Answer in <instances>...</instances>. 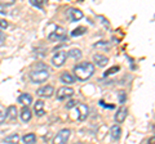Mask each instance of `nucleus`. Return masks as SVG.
I'll use <instances>...</instances> for the list:
<instances>
[{"mask_svg":"<svg viewBox=\"0 0 155 144\" xmlns=\"http://www.w3.org/2000/svg\"><path fill=\"white\" fill-rule=\"evenodd\" d=\"M74 74L78 80L85 81V80L91 79L92 75L94 74V66L89 63V62H83V63L76 64L74 67Z\"/></svg>","mask_w":155,"mask_h":144,"instance_id":"nucleus-1","label":"nucleus"},{"mask_svg":"<svg viewBox=\"0 0 155 144\" xmlns=\"http://www.w3.org/2000/svg\"><path fill=\"white\" fill-rule=\"evenodd\" d=\"M49 77V68L48 66L43 64V63H39L34 67V70L30 72V79L32 83H36V84H41V83H45Z\"/></svg>","mask_w":155,"mask_h":144,"instance_id":"nucleus-2","label":"nucleus"},{"mask_svg":"<svg viewBox=\"0 0 155 144\" xmlns=\"http://www.w3.org/2000/svg\"><path fill=\"white\" fill-rule=\"evenodd\" d=\"M71 135L70 129H62L57 133V135L53 138V144H67Z\"/></svg>","mask_w":155,"mask_h":144,"instance_id":"nucleus-3","label":"nucleus"},{"mask_svg":"<svg viewBox=\"0 0 155 144\" xmlns=\"http://www.w3.org/2000/svg\"><path fill=\"white\" fill-rule=\"evenodd\" d=\"M62 39H65V28L61 26H57L54 28V31L49 32V35H48V40L51 41H58Z\"/></svg>","mask_w":155,"mask_h":144,"instance_id":"nucleus-4","label":"nucleus"},{"mask_svg":"<svg viewBox=\"0 0 155 144\" xmlns=\"http://www.w3.org/2000/svg\"><path fill=\"white\" fill-rule=\"evenodd\" d=\"M88 113H89L88 105L81 104V103L76 104V118L79 120V121H84V120L88 117Z\"/></svg>","mask_w":155,"mask_h":144,"instance_id":"nucleus-5","label":"nucleus"},{"mask_svg":"<svg viewBox=\"0 0 155 144\" xmlns=\"http://www.w3.org/2000/svg\"><path fill=\"white\" fill-rule=\"evenodd\" d=\"M74 95V89L69 88V86H62L57 90V99L58 100H64L66 98H71Z\"/></svg>","mask_w":155,"mask_h":144,"instance_id":"nucleus-6","label":"nucleus"},{"mask_svg":"<svg viewBox=\"0 0 155 144\" xmlns=\"http://www.w3.org/2000/svg\"><path fill=\"white\" fill-rule=\"evenodd\" d=\"M66 59H67V53L66 52H57L52 58V63L56 67H61V66L65 64Z\"/></svg>","mask_w":155,"mask_h":144,"instance_id":"nucleus-7","label":"nucleus"},{"mask_svg":"<svg viewBox=\"0 0 155 144\" xmlns=\"http://www.w3.org/2000/svg\"><path fill=\"white\" fill-rule=\"evenodd\" d=\"M53 93H54V88L51 85H47V86H41L40 89L36 90V94L39 95V97H44V98H49L53 95Z\"/></svg>","mask_w":155,"mask_h":144,"instance_id":"nucleus-8","label":"nucleus"},{"mask_svg":"<svg viewBox=\"0 0 155 144\" xmlns=\"http://www.w3.org/2000/svg\"><path fill=\"white\" fill-rule=\"evenodd\" d=\"M69 16H70V20L74 21V22H78L83 18V12L80 9H76V8H71L69 11Z\"/></svg>","mask_w":155,"mask_h":144,"instance_id":"nucleus-9","label":"nucleus"},{"mask_svg":"<svg viewBox=\"0 0 155 144\" xmlns=\"http://www.w3.org/2000/svg\"><path fill=\"white\" fill-rule=\"evenodd\" d=\"M127 114H128V109L127 108H125V107L119 108V111L116 112V114H115V121L118 124L124 122V120L127 118Z\"/></svg>","mask_w":155,"mask_h":144,"instance_id":"nucleus-10","label":"nucleus"},{"mask_svg":"<svg viewBox=\"0 0 155 144\" xmlns=\"http://www.w3.org/2000/svg\"><path fill=\"white\" fill-rule=\"evenodd\" d=\"M34 111H35L38 117H41L45 114V109H44V102L43 100H36V103L34 104Z\"/></svg>","mask_w":155,"mask_h":144,"instance_id":"nucleus-11","label":"nucleus"},{"mask_svg":"<svg viewBox=\"0 0 155 144\" xmlns=\"http://www.w3.org/2000/svg\"><path fill=\"white\" fill-rule=\"evenodd\" d=\"M93 61H94V63L97 66H100V67H105L106 64L109 63V58L107 57H105L102 54H94L93 55Z\"/></svg>","mask_w":155,"mask_h":144,"instance_id":"nucleus-12","label":"nucleus"},{"mask_svg":"<svg viewBox=\"0 0 155 144\" xmlns=\"http://www.w3.org/2000/svg\"><path fill=\"white\" fill-rule=\"evenodd\" d=\"M18 103L19 104H23V107H28V104L32 103V97L27 93H23L18 97Z\"/></svg>","mask_w":155,"mask_h":144,"instance_id":"nucleus-13","label":"nucleus"},{"mask_svg":"<svg viewBox=\"0 0 155 144\" xmlns=\"http://www.w3.org/2000/svg\"><path fill=\"white\" fill-rule=\"evenodd\" d=\"M21 120L23 122H28L31 120V117H32V114H31V111H30V108L28 107H22V109H21Z\"/></svg>","mask_w":155,"mask_h":144,"instance_id":"nucleus-14","label":"nucleus"},{"mask_svg":"<svg viewBox=\"0 0 155 144\" xmlns=\"http://www.w3.org/2000/svg\"><path fill=\"white\" fill-rule=\"evenodd\" d=\"M17 116H18V114H17V108H16V105H11V107H8L7 113H5V118L13 121V120L17 118Z\"/></svg>","mask_w":155,"mask_h":144,"instance_id":"nucleus-15","label":"nucleus"},{"mask_svg":"<svg viewBox=\"0 0 155 144\" xmlns=\"http://www.w3.org/2000/svg\"><path fill=\"white\" fill-rule=\"evenodd\" d=\"M110 134H111V138L118 140L120 135H122V129H120L119 125H114V126H111V129H110Z\"/></svg>","mask_w":155,"mask_h":144,"instance_id":"nucleus-16","label":"nucleus"},{"mask_svg":"<svg viewBox=\"0 0 155 144\" xmlns=\"http://www.w3.org/2000/svg\"><path fill=\"white\" fill-rule=\"evenodd\" d=\"M61 81L64 84H72L75 81V77L69 72H62L61 74Z\"/></svg>","mask_w":155,"mask_h":144,"instance_id":"nucleus-17","label":"nucleus"},{"mask_svg":"<svg viewBox=\"0 0 155 144\" xmlns=\"http://www.w3.org/2000/svg\"><path fill=\"white\" fill-rule=\"evenodd\" d=\"M22 142L25 143V144H35V142H36V136H35V134H32V133L26 134V135L22 138Z\"/></svg>","mask_w":155,"mask_h":144,"instance_id":"nucleus-18","label":"nucleus"},{"mask_svg":"<svg viewBox=\"0 0 155 144\" xmlns=\"http://www.w3.org/2000/svg\"><path fill=\"white\" fill-rule=\"evenodd\" d=\"M67 55L71 57V58H74V59H80L83 54H81L80 49H76V48H74V49H71L69 53H67Z\"/></svg>","mask_w":155,"mask_h":144,"instance_id":"nucleus-19","label":"nucleus"},{"mask_svg":"<svg viewBox=\"0 0 155 144\" xmlns=\"http://www.w3.org/2000/svg\"><path fill=\"white\" fill-rule=\"evenodd\" d=\"M85 32H87V27L80 26V27L75 28V30H72L71 36H72V37H75V36H80V35H83V33H85Z\"/></svg>","mask_w":155,"mask_h":144,"instance_id":"nucleus-20","label":"nucleus"},{"mask_svg":"<svg viewBox=\"0 0 155 144\" xmlns=\"http://www.w3.org/2000/svg\"><path fill=\"white\" fill-rule=\"evenodd\" d=\"M19 140V136L17 134H13V135H9L5 138V142L9 143V144H17V142Z\"/></svg>","mask_w":155,"mask_h":144,"instance_id":"nucleus-21","label":"nucleus"},{"mask_svg":"<svg viewBox=\"0 0 155 144\" xmlns=\"http://www.w3.org/2000/svg\"><path fill=\"white\" fill-rule=\"evenodd\" d=\"M30 3L32 4V5L34 7H38V8H43V4H44L45 2H44V0H30Z\"/></svg>","mask_w":155,"mask_h":144,"instance_id":"nucleus-22","label":"nucleus"},{"mask_svg":"<svg viewBox=\"0 0 155 144\" xmlns=\"http://www.w3.org/2000/svg\"><path fill=\"white\" fill-rule=\"evenodd\" d=\"M115 71H119V67H118V66H115V67H113V68H110L109 71H106V72H105V76L113 75V72H115Z\"/></svg>","mask_w":155,"mask_h":144,"instance_id":"nucleus-23","label":"nucleus"},{"mask_svg":"<svg viewBox=\"0 0 155 144\" xmlns=\"http://www.w3.org/2000/svg\"><path fill=\"white\" fill-rule=\"evenodd\" d=\"M76 104H78L76 100H70V102L66 104V108H67V109H71V108H74Z\"/></svg>","mask_w":155,"mask_h":144,"instance_id":"nucleus-24","label":"nucleus"},{"mask_svg":"<svg viewBox=\"0 0 155 144\" xmlns=\"http://www.w3.org/2000/svg\"><path fill=\"white\" fill-rule=\"evenodd\" d=\"M125 97H127V95H125V92H120L119 93V102L123 103L124 100H125Z\"/></svg>","mask_w":155,"mask_h":144,"instance_id":"nucleus-25","label":"nucleus"},{"mask_svg":"<svg viewBox=\"0 0 155 144\" xmlns=\"http://www.w3.org/2000/svg\"><path fill=\"white\" fill-rule=\"evenodd\" d=\"M8 27V22L3 18H0V28H7Z\"/></svg>","mask_w":155,"mask_h":144,"instance_id":"nucleus-26","label":"nucleus"},{"mask_svg":"<svg viewBox=\"0 0 155 144\" xmlns=\"http://www.w3.org/2000/svg\"><path fill=\"white\" fill-rule=\"evenodd\" d=\"M5 120V112H0V125H3Z\"/></svg>","mask_w":155,"mask_h":144,"instance_id":"nucleus-27","label":"nucleus"},{"mask_svg":"<svg viewBox=\"0 0 155 144\" xmlns=\"http://www.w3.org/2000/svg\"><path fill=\"white\" fill-rule=\"evenodd\" d=\"M3 42H4V33L0 32V45H2Z\"/></svg>","mask_w":155,"mask_h":144,"instance_id":"nucleus-28","label":"nucleus"},{"mask_svg":"<svg viewBox=\"0 0 155 144\" xmlns=\"http://www.w3.org/2000/svg\"><path fill=\"white\" fill-rule=\"evenodd\" d=\"M0 13H3V14L7 13L5 11H4V5H3V4H0Z\"/></svg>","mask_w":155,"mask_h":144,"instance_id":"nucleus-29","label":"nucleus"},{"mask_svg":"<svg viewBox=\"0 0 155 144\" xmlns=\"http://www.w3.org/2000/svg\"><path fill=\"white\" fill-rule=\"evenodd\" d=\"M154 142H155V138L153 136L151 139H150V140H149V144H154Z\"/></svg>","mask_w":155,"mask_h":144,"instance_id":"nucleus-30","label":"nucleus"},{"mask_svg":"<svg viewBox=\"0 0 155 144\" xmlns=\"http://www.w3.org/2000/svg\"><path fill=\"white\" fill-rule=\"evenodd\" d=\"M75 144H83V143H75Z\"/></svg>","mask_w":155,"mask_h":144,"instance_id":"nucleus-31","label":"nucleus"}]
</instances>
